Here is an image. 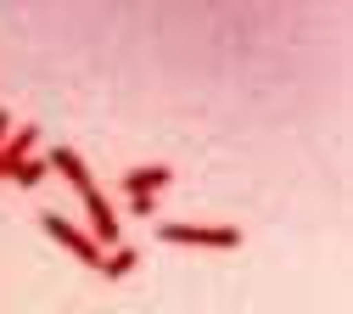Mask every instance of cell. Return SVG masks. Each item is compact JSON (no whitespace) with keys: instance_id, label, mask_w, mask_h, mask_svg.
Segmentation results:
<instances>
[{"instance_id":"6da1fadb","label":"cell","mask_w":353,"mask_h":314,"mask_svg":"<svg viewBox=\"0 0 353 314\" xmlns=\"http://www.w3.org/2000/svg\"><path fill=\"white\" fill-rule=\"evenodd\" d=\"M157 242H168V247H213V253H230V247H241V224H157Z\"/></svg>"},{"instance_id":"7a4b0ae2","label":"cell","mask_w":353,"mask_h":314,"mask_svg":"<svg viewBox=\"0 0 353 314\" xmlns=\"http://www.w3.org/2000/svg\"><path fill=\"white\" fill-rule=\"evenodd\" d=\"M39 224H46V236H57V242H62V247H68V253H73L79 264L101 269V258H107V253H101V247L90 242V230H79V224H73V219H62V213H46Z\"/></svg>"},{"instance_id":"3957f363","label":"cell","mask_w":353,"mask_h":314,"mask_svg":"<svg viewBox=\"0 0 353 314\" xmlns=\"http://www.w3.org/2000/svg\"><path fill=\"white\" fill-rule=\"evenodd\" d=\"M168 179H174V168H168V163H141V168H123L118 186H123V197H129V202H135V197H157Z\"/></svg>"},{"instance_id":"277c9868","label":"cell","mask_w":353,"mask_h":314,"mask_svg":"<svg viewBox=\"0 0 353 314\" xmlns=\"http://www.w3.org/2000/svg\"><path fill=\"white\" fill-rule=\"evenodd\" d=\"M34 146H39V129H34V124H17V129L6 135V146H0V179H12L17 163L34 157Z\"/></svg>"},{"instance_id":"5b68a950","label":"cell","mask_w":353,"mask_h":314,"mask_svg":"<svg viewBox=\"0 0 353 314\" xmlns=\"http://www.w3.org/2000/svg\"><path fill=\"white\" fill-rule=\"evenodd\" d=\"M46 163H51V168L68 179V186H73L79 197H90V191H96V179H90V163H84L73 146H57V152H46Z\"/></svg>"},{"instance_id":"8992f818","label":"cell","mask_w":353,"mask_h":314,"mask_svg":"<svg viewBox=\"0 0 353 314\" xmlns=\"http://www.w3.org/2000/svg\"><path fill=\"white\" fill-rule=\"evenodd\" d=\"M135 264H141V253L118 242V247H107V258H101V275H107V281H123V275H129Z\"/></svg>"},{"instance_id":"52a82bcc","label":"cell","mask_w":353,"mask_h":314,"mask_svg":"<svg viewBox=\"0 0 353 314\" xmlns=\"http://www.w3.org/2000/svg\"><path fill=\"white\" fill-rule=\"evenodd\" d=\"M46 174H51V163H46V157H28V163H17V174H12V186H17V191H34L39 179H46Z\"/></svg>"},{"instance_id":"ba28073f","label":"cell","mask_w":353,"mask_h":314,"mask_svg":"<svg viewBox=\"0 0 353 314\" xmlns=\"http://www.w3.org/2000/svg\"><path fill=\"white\" fill-rule=\"evenodd\" d=\"M129 213H141V219H152V213H157V197H135V202H129Z\"/></svg>"},{"instance_id":"9c48e42d","label":"cell","mask_w":353,"mask_h":314,"mask_svg":"<svg viewBox=\"0 0 353 314\" xmlns=\"http://www.w3.org/2000/svg\"><path fill=\"white\" fill-rule=\"evenodd\" d=\"M6 135H12V112H0V146H6Z\"/></svg>"}]
</instances>
